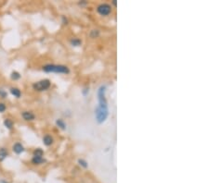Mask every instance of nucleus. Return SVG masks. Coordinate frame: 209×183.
I'll return each mask as SVG.
<instances>
[{
  "label": "nucleus",
  "mask_w": 209,
  "mask_h": 183,
  "mask_svg": "<svg viewBox=\"0 0 209 183\" xmlns=\"http://www.w3.org/2000/svg\"><path fill=\"white\" fill-rule=\"evenodd\" d=\"M7 110V106L4 103H0V113H4Z\"/></svg>",
  "instance_id": "18"
},
{
  "label": "nucleus",
  "mask_w": 209,
  "mask_h": 183,
  "mask_svg": "<svg viewBox=\"0 0 209 183\" xmlns=\"http://www.w3.org/2000/svg\"><path fill=\"white\" fill-rule=\"evenodd\" d=\"M99 30H91V33H90V36H91L92 38H96V37H98V36H99Z\"/></svg>",
  "instance_id": "17"
},
{
  "label": "nucleus",
  "mask_w": 209,
  "mask_h": 183,
  "mask_svg": "<svg viewBox=\"0 0 209 183\" xmlns=\"http://www.w3.org/2000/svg\"><path fill=\"white\" fill-rule=\"evenodd\" d=\"M56 124H57L58 127H59L62 130H65L66 129V124H65V122L62 119H57L56 120Z\"/></svg>",
  "instance_id": "13"
},
{
  "label": "nucleus",
  "mask_w": 209,
  "mask_h": 183,
  "mask_svg": "<svg viewBox=\"0 0 209 183\" xmlns=\"http://www.w3.org/2000/svg\"><path fill=\"white\" fill-rule=\"evenodd\" d=\"M8 156V151L5 147L0 148V162H3Z\"/></svg>",
  "instance_id": "7"
},
{
  "label": "nucleus",
  "mask_w": 209,
  "mask_h": 183,
  "mask_svg": "<svg viewBox=\"0 0 209 183\" xmlns=\"http://www.w3.org/2000/svg\"><path fill=\"white\" fill-rule=\"evenodd\" d=\"M95 116L99 123L104 122L108 117V106H102V105L97 106V108L95 109Z\"/></svg>",
  "instance_id": "2"
},
{
  "label": "nucleus",
  "mask_w": 209,
  "mask_h": 183,
  "mask_svg": "<svg viewBox=\"0 0 209 183\" xmlns=\"http://www.w3.org/2000/svg\"><path fill=\"white\" fill-rule=\"evenodd\" d=\"M50 82L49 80H42L39 81L37 82H35L33 84V89L36 92H43V91H46L50 87Z\"/></svg>",
  "instance_id": "3"
},
{
  "label": "nucleus",
  "mask_w": 209,
  "mask_h": 183,
  "mask_svg": "<svg viewBox=\"0 0 209 183\" xmlns=\"http://www.w3.org/2000/svg\"><path fill=\"white\" fill-rule=\"evenodd\" d=\"M45 162H46V159L43 158V157L33 156V158H32V163L34 165H41V164H44Z\"/></svg>",
  "instance_id": "10"
},
{
  "label": "nucleus",
  "mask_w": 209,
  "mask_h": 183,
  "mask_svg": "<svg viewBox=\"0 0 209 183\" xmlns=\"http://www.w3.org/2000/svg\"><path fill=\"white\" fill-rule=\"evenodd\" d=\"M34 156H36V157H43L44 156V151L41 149V148H37L34 151Z\"/></svg>",
  "instance_id": "12"
},
{
  "label": "nucleus",
  "mask_w": 209,
  "mask_h": 183,
  "mask_svg": "<svg viewBox=\"0 0 209 183\" xmlns=\"http://www.w3.org/2000/svg\"><path fill=\"white\" fill-rule=\"evenodd\" d=\"M4 126H5L8 130H12V129H13V126H14L13 121H12L11 119H9V118H6V119L4 120Z\"/></svg>",
  "instance_id": "11"
},
{
  "label": "nucleus",
  "mask_w": 209,
  "mask_h": 183,
  "mask_svg": "<svg viewBox=\"0 0 209 183\" xmlns=\"http://www.w3.org/2000/svg\"><path fill=\"white\" fill-rule=\"evenodd\" d=\"M113 4L114 6H116V1H115V0H114V1L113 2Z\"/></svg>",
  "instance_id": "21"
},
{
  "label": "nucleus",
  "mask_w": 209,
  "mask_h": 183,
  "mask_svg": "<svg viewBox=\"0 0 209 183\" xmlns=\"http://www.w3.org/2000/svg\"><path fill=\"white\" fill-rule=\"evenodd\" d=\"M7 97H8V93L5 90H3L2 88H0V98L5 99Z\"/></svg>",
  "instance_id": "15"
},
{
  "label": "nucleus",
  "mask_w": 209,
  "mask_h": 183,
  "mask_svg": "<svg viewBox=\"0 0 209 183\" xmlns=\"http://www.w3.org/2000/svg\"><path fill=\"white\" fill-rule=\"evenodd\" d=\"M22 116L23 119L26 121H33L35 118V114L31 111H24L22 113Z\"/></svg>",
  "instance_id": "6"
},
{
  "label": "nucleus",
  "mask_w": 209,
  "mask_h": 183,
  "mask_svg": "<svg viewBox=\"0 0 209 183\" xmlns=\"http://www.w3.org/2000/svg\"><path fill=\"white\" fill-rule=\"evenodd\" d=\"M45 72H55V73H69L70 70L66 66L63 65H53L48 64L42 67Z\"/></svg>",
  "instance_id": "1"
},
{
  "label": "nucleus",
  "mask_w": 209,
  "mask_h": 183,
  "mask_svg": "<svg viewBox=\"0 0 209 183\" xmlns=\"http://www.w3.org/2000/svg\"><path fill=\"white\" fill-rule=\"evenodd\" d=\"M10 78L13 80V81H18L21 79V74L18 72V71H13L10 75Z\"/></svg>",
  "instance_id": "14"
},
{
  "label": "nucleus",
  "mask_w": 209,
  "mask_h": 183,
  "mask_svg": "<svg viewBox=\"0 0 209 183\" xmlns=\"http://www.w3.org/2000/svg\"><path fill=\"white\" fill-rule=\"evenodd\" d=\"M0 183H8V182L5 179H0Z\"/></svg>",
  "instance_id": "20"
},
{
  "label": "nucleus",
  "mask_w": 209,
  "mask_h": 183,
  "mask_svg": "<svg viewBox=\"0 0 209 183\" xmlns=\"http://www.w3.org/2000/svg\"><path fill=\"white\" fill-rule=\"evenodd\" d=\"M78 163H79V165H82L83 167H87V163H86L85 160H83V159H79V160H78Z\"/></svg>",
  "instance_id": "19"
},
{
  "label": "nucleus",
  "mask_w": 209,
  "mask_h": 183,
  "mask_svg": "<svg viewBox=\"0 0 209 183\" xmlns=\"http://www.w3.org/2000/svg\"><path fill=\"white\" fill-rule=\"evenodd\" d=\"M12 150H13V152H15V154H17V155H20V154H22V152H24V147H23V145L22 144V143H14L13 144V146H12Z\"/></svg>",
  "instance_id": "5"
},
{
  "label": "nucleus",
  "mask_w": 209,
  "mask_h": 183,
  "mask_svg": "<svg viewBox=\"0 0 209 183\" xmlns=\"http://www.w3.org/2000/svg\"><path fill=\"white\" fill-rule=\"evenodd\" d=\"M9 92H10V94H11L13 96L16 97V98H20V97L22 96V92H21V90L18 89V88H16V87H11L10 90H9Z\"/></svg>",
  "instance_id": "8"
},
{
  "label": "nucleus",
  "mask_w": 209,
  "mask_h": 183,
  "mask_svg": "<svg viewBox=\"0 0 209 183\" xmlns=\"http://www.w3.org/2000/svg\"><path fill=\"white\" fill-rule=\"evenodd\" d=\"M71 43L72 45H74V47H79V45L81 44V41L79 39H73V40H72Z\"/></svg>",
  "instance_id": "16"
},
{
  "label": "nucleus",
  "mask_w": 209,
  "mask_h": 183,
  "mask_svg": "<svg viewBox=\"0 0 209 183\" xmlns=\"http://www.w3.org/2000/svg\"><path fill=\"white\" fill-rule=\"evenodd\" d=\"M98 12L102 15V16H107V15H109L112 11V8L110 5L108 4H101L98 7Z\"/></svg>",
  "instance_id": "4"
},
{
  "label": "nucleus",
  "mask_w": 209,
  "mask_h": 183,
  "mask_svg": "<svg viewBox=\"0 0 209 183\" xmlns=\"http://www.w3.org/2000/svg\"><path fill=\"white\" fill-rule=\"evenodd\" d=\"M43 143L46 146H50L53 143V138L50 135H45L43 137Z\"/></svg>",
  "instance_id": "9"
}]
</instances>
